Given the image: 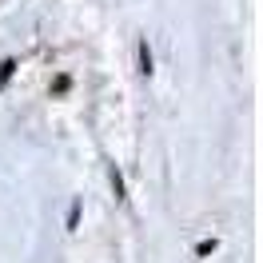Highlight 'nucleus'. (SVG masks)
Here are the masks:
<instances>
[{
	"label": "nucleus",
	"mask_w": 263,
	"mask_h": 263,
	"mask_svg": "<svg viewBox=\"0 0 263 263\" xmlns=\"http://www.w3.org/2000/svg\"><path fill=\"white\" fill-rule=\"evenodd\" d=\"M112 187H116V199H124V180H120V172L112 167Z\"/></svg>",
	"instance_id": "7ed1b4c3"
},
{
	"label": "nucleus",
	"mask_w": 263,
	"mask_h": 263,
	"mask_svg": "<svg viewBox=\"0 0 263 263\" xmlns=\"http://www.w3.org/2000/svg\"><path fill=\"white\" fill-rule=\"evenodd\" d=\"M12 72H16V60H4V64H0V88L8 84V76H12Z\"/></svg>",
	"instance_id": "f257e3e1"
},
{
	"label": "nucleus",
	"mask_w": 263,
	"mask_h": 263,
	"mask_svg": "<svg viewBox=\"0 0 263 263\" xmlns=\"http://www.w3.org/2000/svg\"><path fill=\"white\" fill-rule=\"evenodd\" d=\"M140 72H152V52H148V44H140Z\"/></svg>",
	"instance_id": "f03ea898"
}]
</instances>
